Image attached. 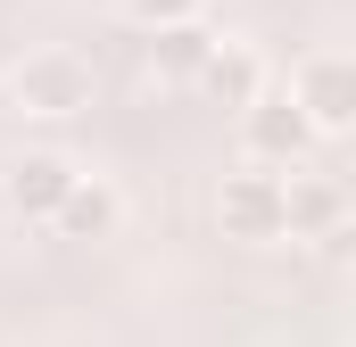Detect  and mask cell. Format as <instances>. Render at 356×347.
Returning a JSON list of instances; mask_svg holds the SVG:
<instances>
[{"mask_svg":"<svg viewBox=\"0 0 356 347\" xmlns=\"http://www.w3.org/2000/svg\"><path fill=\"white\" fill-rule=\"evenodd\" d=\"M99 75H91L83 50H67V42H50V50H25L17 67H8V99H17V116H42V124H67V116H83Z\"/></svg>","mask_w":356,"mask_h":347,"instance_id":"cell-1","label":"cell"},{"mask_svg":"<svg viewBox=\"0 0 356 347\" xmlns=\"http://www.w3.org/2000/svg\"><path fill=\"white\" fill-rule=\"evenodd\" d=\"M290 99H298V116H307L315 141H340V133L356 124V67H348V50H315V58H298Z\"/></svg>","mask_w":356,"mask_h":347,"instance_id":"cell-2","label":"cell"},{"mask_svg":"<svg viewBox=\"0 0 356 347\" xmlns=\"http://www.w3.org/2000/svg\"><path fill=\"white\" fill-rule=\"evenodd\" d=\"M216 223L224 240H282V174L273 166H241L216 182Z\"/></svg>","mask_w":356,"mask_h":347,"instance_id":"cell-3","label":"cell"},{"mask_svg":"<svg viewBox=\"0 0 356 347\" xmlns=\"http://www.w3.org/2000/svg\"><path fill=\"white\" fill-rule=\"evenodd\" d=\"M241 141H249V166H273V174H290L307 149H315L298 99H282V91H257V99L241 108Z\"/></svg>","mask_w":356,"mask_h":347,"instance_id":"cell-4","label":"cell"},{"mask_svg":"<svg viewBox=\"0 0 356 347\" xmlns=\"http://www.w3.org/2000/svg\"><path fill=\"white\" fill-rule=\"evenodd\" d=\"M75 174H83V166H75V158H58V149H25L17 166L0 174V198H8V215H17V223H50Z\"/></svg>","mask_w":356,"mask_h":347,"instance_id":"cell-5","label":"cell"},{"mask_svg":"<svg viewBox=\"0 0 356 347\" xmlns=\"http://www.w3.org/2000/svg\"><path fill=\"white\" fill-rule=\"evenodd\" d=\"M124 223V198H116V182H99V174H75L67 182V198H58V215L42 223L50 240H108Z\"/></svg>","mask_w":356,"mask_h":347,"instance_id":"cell-6","label":"cell"},{"mask_svg":"<svg viewBox=\"0 0 356 347\" xmlns=\"http://www.w3.org/2000/svg\"><path fill=\"white\" fill-rule=\"evenodd\" d=\"M340 215H348V198H340L332 174H298L290 166V182H282V232L290 240H332Z\"/></svg>","mask_w":356,"mask_h":347,"instance_id":"cell-7","label":"cell"},{"mask_svg":"<svg viewBox=\"0 0 356 347\" xmlns=\"http://www.w3.org/2000/svg\"><path fill=\"white\" fill-rule=\"evenodd\" d=\"M199 83H207V99H224V108L241 116V108L266 91V67H257V50H249V42H224V33H216V50L199 58Z\"/></svg>","mask_w":356,"mask_h":347,"instance_id":"cell-8","label":"cell"},{"mask_svg":"<svg viewBox=\"0 0 356 347\" xmlns=\"http://www.w3.org/2000/svg\"><path fill=\"white\" fill-rule=\"evenodd\" d=\"M207 50H216V33H207L199 17H182V25H158V33H149V58H158L166 75H199Z\"/></svg>","mask_w":356,"mask_h":347,"instance_id":"cell-9","label":"cell"},{"mask_svg":"<svg viewBox=\"0 0 356 347\" xmlns=\"http://www.w3.org/2000/svg\"><path fill=\"white\" fill-rule=\"evenodd\" d=\"M207 0H124V17L141 25V33H158V25H182V17H199Z\"/></svg>","mask_w":356,"mask_h":347,"instance_id":"cell-10","label":"cell"}]
</instances>
